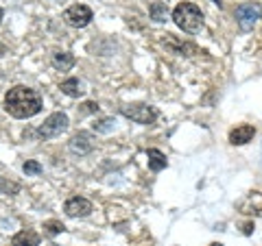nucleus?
Instances as JSON below:
<instances>
[{
	"label": "nucleus",
	"mask_w": 262,
	"mask_h": 246,
	"mask_svg": "<svg viewBox=\"0 0 262 246\" xmlns=\"http://www.w3.org/2000/svg\"><path fill=\"white\" fill-rule=\"evenodd\" d=\"M149 13H151V18L155 22H166L168 20V7L164 3H153L149 7Z\"/></svg>",
	"instance_id": "obj_16"
},
{
	"label": "nucleus",
	"mask_w": 262,
	"mask_h": 246,
	"mask_svg": "<svg viewBox=\"0 0 262 246\" xmlns=\"http://www.w3.org/2000/svg\"><path fill=\"white\" fill-rule=\"evenodd\" d=\"M96 111H98V105H96V103H92V101L83 103V105H81V109H79L81 116H88V113H96Z\"/></svg>",
	"instance_id": "obj_20"
},
{
	"label": "nucleus",
	"mask_w": 262,
	"mask_h": 246,
	"mask_svg": "<svg viewBox=\"0 0 262 246\" xmlns=\"http://www.w3.org/2000/svg\"><path fill=\"white\" fill-rule=\"evenodd\" d=\"M210 246H223V244H221V242H212Z\"/></svg>",
	"instance_id": "obj_25"
},
{
	"label": "nucleus",
	"mask_w": 262,
	"mask_h": 246,
	"mask_svg": "<svg viewBox=\"0 0 262 246\" xmlns=\"http://www.w3.org/2000/svg\"><path fill=\"white\" fill-rule=\"evenodd\" d=\"M166 46L173 51L175 55H186V57H190L196 53V48L192 44H188V42H177L175 35H166Z\"/></svg>",
	"instance_id": "obj_11"
},
{
	"label": "nucleus",
	"mask_w": 262,
	"mask_h": 246,
	"mask_svg": "<svg viewBox=\"0 0 262 246\" xmlns=\"http://www.w3.org/2000/svg\"><path fill=\"white\" fill-rule=\"evenodd\" d=\"M120 113L125 118L138 122V125H153L155 118H158V111L149 107V105H125Z\"/></svg>",
	"instance_id": "obj_5"
},
{
	"label": "nucleus",
	"mask_w": 262,
	"mask_h": 246,
	"mask_svg": "<svg viewBox=\"0 0 262 246\" xmlns=\"http://www.w3.org/2000/svg\"><path fill=\"white\" fill-rule=\"evenodd\" d=\"M68 125H70L68 116H66V113H61V111H55V113H51V116L44 120V125L37 129V135L44 137V139L57 137V135H61L63 131L68 129Z\"/></svg>",
	"instance_id": "obj_4"
},
{
	"label": "nucleus",
	"mask_w": 262,
	"mask_h": 246,
	"mask_svg": "<svg viewBox=\"0 0 262 246\" xmlns=\"http://www.w3.org/2000/svg\"><path fill=\"white\" fill-rule=\"evenodd\" d=\"M61 92L66 96H70V98H79L81 94H83V89H81V83H79V79H66L63 83H61Z\"/></svg>",
	"instance_id": "obj_15"
},
{
	"label": "nucleus",
	"mask_w": 262,
	"mask_h": 246,
	"mask_svg": "<svg viewBox=\"0 0 262 246\" xmlns=\"http://www.w3.org/2000/svg\"><path fill=\"white\" fill-rule=\"evenodd\" d=\"M5 109L9 116L18 120L33 118L42 111V96L27 85H15L5 96Z\"/></svg>",
	"instance_id": "obj_1"
},
{
	"label": "nucleus",
	"mask_w": 262,
	"mask_h": 246,
	"mask_svg": "<svg viewBox=\"0 0 262 246\" xmlns=\"http://www.w3.org/2000/svg\"><path fill=\"white\" fill-rule=\"evenodd\" d=\"M3 15H5V11H3V7H0V22H3Z\"/></svg>",
	"instance_id": "obj_24"
},
{
	"label": "nucleus",
	"mask_w": 262,
	"mask_h": 246,
	"mask_svg": "<svg viewBox=\"0 0 262 246\" xmlns=\"http://www.w3.org/2000/svg\"><path fill=\"white\" fill-rule=\"evenodd\" d=\"M251 229H253V225H251V223H247V225H245V229H243V231L249 235V233H251Z\"/></svg>",
	"instance_id": "obj_22"
},
{
	"label": "nucleus",
	"mask_w": 262,
	"mask_h": 246,
	"mask_svg": "<svg viewBox=\"0 0 262 246\" xmlns=\"http://www.w3.org/2000/svg\"><path fill=\"white\" fill-rule=\"evenodd\" d=\"M146 159H149V168L153 172H160L168 166V161H166V155H164L162 151L158 149H151V151H146Z\"/></svg>",
	"instance_id": "obj_12"
},
{
	"label": "nucleus",
	"mask_w": 262,
	"mask_h": 246,
	"mask_svg": "<svg viewBox=\"0 0 262 246\" xmlns=\"http://www.w3.org/2000/svg\"><path fill=\"white\" fill-rule=\"evenodd\" d=\"M253 135H256V127L251 125H241L229 131V142H232L234 146H243L253 139Z\"/></svg>",
	"instance_id": "obj_10"
},
{
	"label": "nucleus",
	"mask_w": 262,
	"mask_h": 246,
	"mask_svg": "<svg viewBox=\"0 0 262 246\" xmlns=\"http://www.w3.org/2000/svg\"><path fill=\"white\" fill-rule=\"evenodd\" d=\"M238 209L247 216H262V192H249L238 203Z\"/></svg>",
	"instance_id": "obj_9"
},
{
	"label": "nucleus",
	"mask_w": 262,
	"mask_h": 246,
	"mask_svg": "<svg viewBox=\"0 0 262 246\" xmlns=\"http://www.w3.org/2000/svg\"><path fill=\"white\" fill-rule=\"evenodd\" d=\"M262 18V5L260 3H243L236 9V22H238L241 31H251L256 27V22Z\"/></svg>",
	"instance_id": "obj_3"
},
{
	"label": "nucleus",
	"mask_w": 262,
	"mask_h": 246,
	"mask_svg": "<svg viewBox=\"0 0 262 246\" xmlns=\"http://www.w3.org/2000/svg\"><path fill=\"white\" fill-rule=\"evenodd\" d=\"M0 190H5V192H18V185H11V183H7V181H3V177H0Z\"/></svg>",
	"instance_id": "obj_21"
},
{
	"label": "nucleus",
	"mask_w": 262,
	"mask_h": 246,
	"mask_svg": "<svg viewBox=\"0 0 262 246\" xmlns=\"http://www.w3.org/2000/svg\"><path fill=\"white\" fill-rule=\"evenodd\" d=\"M114 129V120L112 118H105V120H101V122H96L94 125V131H98V133H107V131H112Z\"/></svg>",
	"instance_id": "obj_19"
},
{
	"label": "nucleus",
	"mask_w": 262,
	"mask_h": 246,
	"mask_svg": "<svg viewBox=\"0 0 262 246\" xmlns=\"http://www.w3.org/2000/svg\"><path fill=\"white\" fill-rule=\"evenodd\" d=\"M70 151L75 155H79V157L92 153L94 151V137L90 133H85V131H79V133L70 139Z\"/></svg>",
	"instance_id": "obj_8"
},
{
	"label": "nucleus",
	"mask_w": 262,
	"mask_h": 246,
	"mask_svg": "<svg viewBox=\"0 0 262 246\" xmlns=\"http://www.w3.org/2000/svg\"><path fill=\"white\" fill-rule=\"evenodd\" d=\"M63 229H66V227L59 223V220H48V223H44V233L51 235V237H53V235H59Z\"/></svg>",
	"instance_id": "obj_17"
},
{
	"label": "nucleus",
	"mask_w": 262,
	"mask_h": 246,
	"mask_svg": "<svg viewBox=\"0 0 262 246\" xmlns=\"http://www.w3.org/2000/svg\"><path fill=\"white\" fill-rule=\"evenodd\" d=\"M63 211L70 218H85V216L92 214V203L88 199H83V196H72V199L66 201Z\"/></svg>",
	"instance_id": "obj_7"
},
{
	"label": "nucleus",
	"mask_w": 262,
	"mask_h": 246,
	"mask_svg": "<svg viewBox=\"0 0 262 246\" xmlns=\"http://www.w3.org/2000/svg\"><path fill=\"white\" fill-rule=\"evenodd\" d=\"M22 170L27 172V175H33V177H37V175H42V166H39L37 161H24V166H22Z\"/></svg>",
	"instance_id": "obj_18"
},
{
	"label": "nucleus",
	"mask_w": 262,
	"mask_h": 246,
	"mask_svg": "<svg viewBox=\"0 0 262 246\" xmlns=\"http://www.w3.org/2000/svg\"><path fill=\"white\" fill-rule=\"evenodd\" d=\"M11 246H39V235L35 231H20L13 235Z\"/></svg>",
	"instance_id": "obj_13"
},
{
	"label": "nucleus",
	"mask_w": 262,
	"mask_h": 246,
	"mask_svg": "<svg viewBox=\"0 0 262 246\" xmlns=\"http://www.w3.org/2000/svg\"><path fill=\"white\" fill-rule=\"evenodd\" d=\"M92 18H94V13H92V9H90L88 5H72V7H68V9L63 11L66 24H70V27H75V29L88 27V24L92 22Z\"/></svg>",
	"instance_id": "obj_6"
},
{
	"label": "nucleus",
	"mask_w": 262,
	"mask_h": 246,
	"mask_svg": "<svg viewBox=\"0 0 262 246\" xmlns=\"http://www.w3.org/2000/svg\"><path fill=\"white\" fill-rule=\"evenodd\" d=\"M173 20L188 35H196L203 29V13L194 3H179L173 9Z\"/></svg>",
	"instance_id": "obj_2"
},
{
	"label": "nucleus",
	"mask_w": 262,
	"mask_h": 246,
	"mask_svg": "<svg viewBox=\"0 0 262 246\" xmlns=\"http://www.w3.org/2000/svg\"><path fill=\"white\" fill-rule=\"evenodd\" d=\"M214 5H219V7H223V0H212Z\"/></svg>",
	"instance_id": "obj_23"
},
{
	"label": "nucleus",
	"mask_w": 262,
	"mask_h": 246,
	"mask_svg": "<svg viewBox=\"0 0 262 246\" xmlns=\"http://www.w3.org/2000/svg\"><path fill=\"white\" fill-rule=\"evenodd\" d=\"M75 65V57L70 53H55L53 55V68L59 72H68Z\"/></svg>",
	"instance_id": "obj_14"
}]
</instances>
